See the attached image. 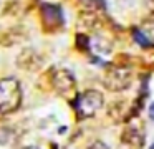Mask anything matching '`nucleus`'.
Instances as JSON below:
<instances>
[{
  "mask_svg": "<svg viewBox=\"0 0 154 149\" xmlns=\"http://www.w3.org/2000/svg\"><path fill=\"white\" fill-rule=\"evenodd\" d=\"M22 86L20 81L14 76L0 78V114L14 113L22 104Z\"/></svg>",
  "mask_w": 154,
  "mask_h": 149,
  "instance_id": "nucleus-1",
  "label": "nucleus"
},
{
  "mask_svg": "<svg viewBox=\"0 0 154 149\" xmlns=\"http://www.w3.org/2000/svg\"><path fill=\"white\" fill-rule=\"evenodd\" d=\"M104 99L101 91L98 89H88L83 95H80L75 101L76 106V113L80 114V118H88V116L96 114V111H100L101 106H103Z\"/></svg>",
  "mask_w": 154,
  "mask_h": 149,
  "instance_id": "nucleus-2",
  "label": "nucleus"
},
{
  "mask_svg": "<svg viewBox=\"0 0 154 149\" xmlns=\"http://www.w3.org/2000/svg\"><path fill=\"white\" fill-rule=\"evenodd\" d=\"M104 88L109 91H123L129 88L133 83V71L126 66H114L113 70H108L103 78Z\"/></svg>",
  "mask_w": 154,
  "mask_h": 149,
  "instance_id": "nucleus-3",
  "label": "nucleus"
},
{
  "mask_svg": "<svg viewBox=\"0 0 154 149\" xmlns=\"http://www.w3.org/2000/svg\"><path fill=\"white\" fill-rule=\"evenodd\" d=\"M40 18L42 25L47 32H55L63 25V10L57 3H42Z\"/></svg>",
  "mask_w": 154,
  "mask_h": 149,
  "instance_id": "nucleus-4",
  "label": "nucleus"
},
{
  "mask_svg": "<svg viewBox=\"0 0 154 149\" xmlns=\"http://www.w3.org/2000/svg\"><path fill=\"white\" fill-rule=\"evenodd\" d=\"M76 79L68 70H58L51 75V86L61 96H70L75 89Z\"/></svg>",
  "mask_w": 154,
  "mask_h": 149,
  "instance_id": "nucleus-5",
  "label": "nucleus"
},
{
  "mask_svg": "<svg viewBox=\"0 0 154 149\" xmlns=\"http://www.w3.org/2000/svg\"><path fill=\"white\" fill-rule=\"evenodd\" d=\"M42 58H40V55H38L35 50H32V48H25L23 51L18 55V58H17V65H18V68H23V70H27V71H33V70H38L42 66Z\"/></svg>",
  "mask_w": 154,
  "mask_h": 149,
  "instance_id": "nucleus-6",
  "label": "nucleus"
},
{
  "mask_svg": "<svg viewBox=\"0 0 154 149\" xmlns=\"http://www.w3.org/2000/svg\"><path fill=\"white\" fill-rule=\"evenodd\" d=\"M133 38H134V42H136L139 46H143V48H149L151 46V40L147 38V35L141 28H134L133 30Z\"/></svg>",
  "mask_w": 154,
  "mask_h": 149,
  "instance_id": "nucleus-7",
  "label": "nucleus"
},
{
  "mask_svg": "<svg viewBox=\"0 0 154 149\" xmlns=\"http://www.w3.org/2000/svg\"><path fill=\"white\" fill-rule=\"evenodd\" d=\"M76 48L78 50H90V38L83 33L76 35Z\"/></svg>",
  "mask_w": 154,
  "mask_h": 149,
  "instance_id": "nucleus-8",
  "label": "nucleus"
},
{
  "mask_svg": "<svg viewBox=\"0 0 154 149\" xmlns=\"http://www.w3.org/2000/svg\"><path fill=\"white\" fill-rule=\"evenodd\" d=\"M141 30H143V32L147 35V38L152 42L154 40V20H147V22H144L143 25H141Z\"/></svg>",
  "mask_w": 154,
  "mask_h": 149,
  "instance_id": "nucleus-9",
  "label": "nucleus"
},
{
  "mask_svg": "<svg viewBox=\"0 0 154 149\" xmlns=\"http://www.w3.org/2000/svg\"><path fill=\"white\" fill-rule=\"evenodd\" d=\"M88 149H109V146H108L106 142H103V141H94L93 144L88 146Z\"/></svg>",
  "mask_w": 154,
  "mask_h": 149,
  "instance_id": "nucleus-10",
  "label": "nucleus"
},
{
  "mask_svg": "<svg viewBox=\"0 0 154 149\" xmlns=\"http://www.w3.org/2000/svg\"><path fill=\"white\" fill-rule=\"evenodd\" d=\"M149 118H151V119H152V121H154V101H152V103H151V104H149Z\"/></svg>",
  "mask_w": 154,
  "mask_h": 149,
  "instance_id": "nucleus-11",
  "label": "nucleus"
},
{
  "mask_svg": "<svg viewBox=\"0 0 154 149\" xmlns=\"http://www.w3.org/2000/svg\"><path fill=\"white\" fill-rule=\"evenodd\" d=\"M144 2H146V5L149 7L151 10H154V0H144Z\"/></svg>",
  "mask_w": 154,
  "mask_h": 149,
  "instance_id": "nucleus-12",
  "label": "nucleus"
},
{
  "mask_svg": "<svg viewBox=\"0 0 154 149\" xmlns=\"http://www.w3.org/2000/svg\"><path fill=\"white\" fill-rule=\"evenodd\" d=\"M151 149H154V142H152V146H151Z\"/></svg>",
  "mask_w": 154,
  "mask_h": 149,
  "instance_id": "nucleus-13",
  "label": "nucleus"
}]
</instances>
